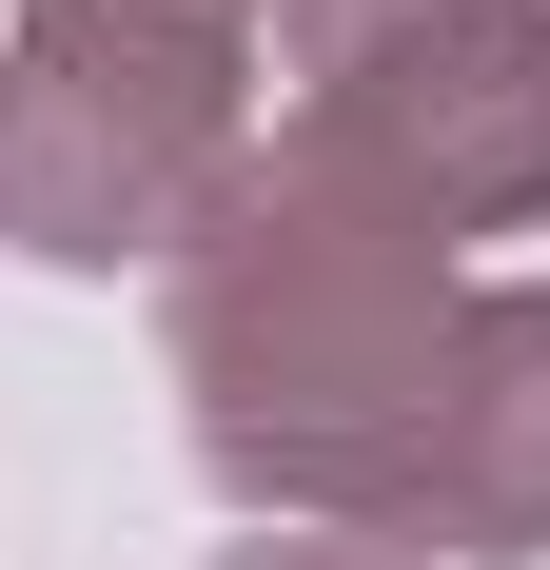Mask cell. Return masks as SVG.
Returning a JSON list of instances; mask_svg holds the SVG:
<instances>
[{
	"label": "cell",
	"instance_id": "3",
	"mask_svg": "<svg viewBox=\"0 0 550 570\" xmlns=\"http://www.w3.org/2000/svg\"><path fill=\"white\" fill-rule=\"evenodd\" d=\"M295 158L393 217L550 197V0H295Z\"/></svg>",
	"mask_w": 550,
	"mask_h": 570
},
{
	"label": "cell",
	"instance_id": "4",
	"mask_svg": "<svg viewBox=\"0 0 550 570\" xmlns=\"http://www.w3.org/2000/svg\"><path fill=\"white\" fill-rule=\"evenodd\" d=\"M256 570H413V551H256Z\"/></svg>",
	"mask_w": 550,
	"mask_h": 570
},
{
	"label": "cell",
	"instance_id": "1",
	"mask_svg": "<svg viewBox=\"0 0 550 570\" xmlns=\"http://www.w3.org/2000/svg\"><path fill=\"white\" fill-rule=\"evenodd\" d=\"M177 374L236 492L374 512L413 551L550 531V295H452L433 217L256 158L177 276Z\"/></svg>",
	"mask_w": 550,
	"mask_h": 570
},
{
	"label": "cell",
	"instance_id": "2",
	"mask_svg": "<svg viewBox=\"0 0 550 570\" xmlns=\"http://www.w3.org/2000/svg\"><path fill=\"white\" fill-rule=\"evenodd\" d=\"M236 40L256 0H20L0 59V236L138 256L236 158Z\"/></svg>",
	"mask_w": 550,
	"mask_h": 570
}]
</instances>
